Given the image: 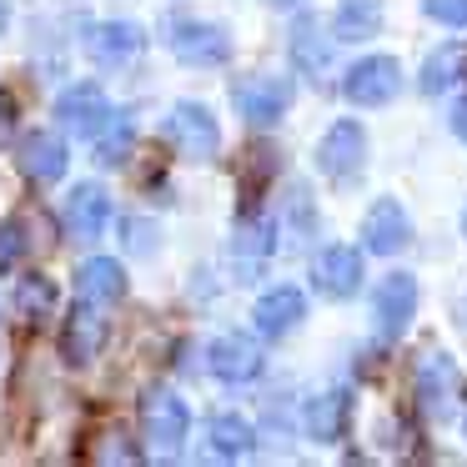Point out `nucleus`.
Wrapping results in <instances>:
<instances>
[{
    "label": "nucleus",
    "instance_id": "nucleus-1",
    "mask_svg": "<svg viewBox=\"0 0 467 467\" xmlns=\"http://www.w3.org/2000/svg\"><path fill=\"white\" fill-rule=\"evenodd\" d=\"M161 136L176 156H186V161H212V156L222 151V126H216V116L206 111L202 101H176L171 116H166V126H161Z\"/></svg>",
    "mask_w": 467,
    "mask_h": 467
},
{
    "label": "nucleus",
    "instance_id": "nucleus-2",
    "mask_svg": "<svg viewBox=\"0 0 467 467\" xmlns=\"http://www.w3.org/2000/svg\"><path fill=\"white\" fill-rule=\"evenodd\" d=\"M317 166L332 186H352L367 166V131L362 121H332V131L317 146Z\"/></svg>",
    "mask_w": 467,
    "mask_h": 467
},
{
    "label": "nucleus",
    "instance_id": "nucleus-3",
    "mask_svg": "<svg viewBox=\"0 0 467 467\" xmlns=\"http://www.w3.org/2000/svg\"><path fill=\"white\" fill-rule=\"evenodd\" d=\"M166 41H171L176 61L196 66V71H212V66L232 61V36L212 21H171L166 26Z\"/></svg>",
    "mask_w": 467,
    "mask_h": 467
},
{
    "label": "nucleus",
    "instance_id": "nucleus-4",
    "mask_svg": "<svg viewBox=\"0 0 467 467\" xmlns=\"http://www.w3.org/2000/svg\"><path fill=\"white\" fill-rule=\"evenodd\" d=\"M141 432H146V442H156L161 452H176V447L186 442V432H192V412H186V402L171 392V387H146V397H141Z\"/></svg>",
    "mask_w": 467,
    "mask_h": 467
},
{
    "label": "nucleus",
    "instance_id": "nucleus-5",
    "mask_svg": "<svg viewBox=\"0 0 467 467\" xmlns=\"http://www.w3.org/2000/svg\"><path fill=\"white\" fill-rule=\"evenodd\" d=\"M397 91H402V66L392 56H362L342 81V96L352 106H387Z\"/></svg>",
    "mask_w": 467,
    "mask_h": 467
},
{
    "label": "nucleus",
    "instance_id": "nucleus-6",
    "mask_svg": "<svg viewBox=\"0 0 467 467\" xmlns=\"http://www.w3.org/2000/svg\"><path fill=\"white\" fill-rule=\"evenodd\" d=\"M56 116H61V121L71 126L76 136L96 141V136L111 126V101H106V91H101L96 81H76V86H66V91H61Z\"/></svg>",
    "mask_w": 467,
    "mask_h": 467
},
{
    "label": "nucleus",
    "instance_id": "nucleus-7",
    "mask_svg": "<svg viewBox=\"0 0 467 467\" xmlns=\"http://www.w3.org/2000/svg\"><path fill=\"white\" fill-rule=\"evenodd\" d=\"M232 106L242 111V121L272 126V121H282V111L292 106V81H276V76H252V81H236L232 86Z\"/></svg>",
    "mask_w": 467,
    "mask_h": 467
},
{
    "label": "nucleus",
    "instance_id": "nucleus-8",
    "mask_svg": "<svg viewBox=\"0 0 467 467\" xmlns=\"http://www.w3.org/2000/svg\"><path fill=\"white\" fill-rule=\"evenodd\" d=\"M312 282L322 296H332V302H347V296L362 292V252H352V246H322L312 262Z\"/></svg>",
    "mask_w": 467,
    "mask_h": 467
},
{
    "label": "nucleus",
    "instance_id": "nucleus-9",
    "mask_svg": "<svg viewBox=\"0 0 467 467\" xmlns=\"http://www.w3.org/2000/svg\"><path fill=\"white\" fill-rule=\"evenodd\" d=\"M412 312H417V282H412V276H407V272L382 276V282H377V292H372L377 332H382V337H402L407 322H412Z\"/></svg>",
    "mask_w": 467,
    "mask_h": 467
},
{
    "label": "nucleus",
    "instance_id": "nucleus-10",
    "mask_svg": "<svg viewBox=\"0 0 467 467\" xmlns=\"http://www.w3.org/2000/svg\"><path fill=\"white\" fill-rule=\"evenodd\" d=\"M111 222V196H106L101 182H81L71 196H66V232L71 242H96Z\"/></svg>",
    "mask_w": 467,
    "mask_h": 467
},
{
    "label": "nucleus",
    "instance_id": "nucleus-11",
    "mask_svg": "<svg viewBox=\"0 0 467 467\" xmlns=\"http://www.w3.org/2000/svg\"><path fill=\"white\" fill-rule=\"evenodd\" d=\"M362 242H367V252H377V256H397L407 242H412V222H407V212H402V202H372V212L362 216Z\"/></svg>",
    "mask_w": 467,
    "mask_h": 467
},
{
    "label": "nucleus",
    "instance_id": "nucleus-12",
    "mask_svg": "<svg viewBox=\"0 0 467 467\" xmlns=\"http://www.w3.org/2000/svg\"><path fill=\"white\" fill-rule=\"evenodd\" d=\"M206 362H212V372L222 377V382L242 387V382H252V377L262 372V347H256L252 337H242V332H226V337H216V342L206 347Z\"/></svg>",
    "mask_w": 467,
    "mask_h": 467
},
{
    "label": "nucleus",
    "instance_id": "nucleus-13",
    "mask_svg": "<svg viewBox=\"0 0 467 467\" xmlns=\"http://www.w3.org/2000/svg\"><path fill=\"white\" fill-rule=\"evenodd\" d=\"M141 26L131 21H101L91 26V41H86V51H91L96 66H106V71H121V66H131L136 56H141Z\"/></svg>",
    "mask_w": 467,
    "mask_h": 467
},
{
    "label": "nucleus",
    "instance_id": "nucleus-14",
    "mask_svg": "<svg viewBox=\"0 0 467 467\" xmlns=\"http://www.w3.org/2000/svg\"><path fill=\"white\" fill-rule=\"evenodd\" d=\"M66 161H71V151H66V141L56 131H31L21 141V176L36 186H51L66 176Z\"/></svg>",
    "mask_w": 467,
    "mask_h": 467
},
{
    "label": "nucleus",
    "instance_id": "nucleus-15",
    "mask_svg": "<svg viewBox=\"0 0 467 467\" xmlns=\"http://www.w3.org/2000/svg\"><path fill=\"white\" fill-rule=\"evenodd\" d=\"M101 347H106V317L96 312V302L86 296V302H76L71 322H66L61 352H66V362H91Z\"/></svg>",
    "mask_w": 467,
    "mask_h": 467
},
{
    "label": "nucleus",
    "instance_id": "nucleus-16",
    "mask_svg": "<svg viewBox=\"0 0 467 467\" xmlns=\"http://www.w3.org/2000/svg\"><path fill=\"white\" fill-rule=\"evenodd\" d=\"M452 397H457V367L447 357H422L417 367V402H422L427 417H447L452 412Z\"/></svg>",
    "mask_w": 467,
    "mask_h": 467
},
{
    "label": "nucleus",
    "instance_id": "nucleus-17",
    "mask_svg": "<svg viewBox=\"0 0 467 467\" xmlns=\"http://www.w3.org/2000/svg\"><path fill=\"white\" fill-rule=\"evenodd\" d=\"M302 317H306V296L296 292V286H272V292H262L252 322H256L262 337H286Z\"/></svg>",
    "mask_w": 467,
    "mask_h": 467
},
{
    "label": "nucleus",
    "instance_id": "nucleus-18",
    "mask_svg": "<svg viewBox=\"0 0 467 467\" xmlns=\"http://www.w3.org/2000/svg\"><path fill=\"white\" fill-rule=\"evenodd\" d=\"M462 76H467V46L447 41L442 51H432V56L422 61V76H417V86H422L427 96H442V91H452Z\"/></svg>",
    "mask_w": 467,
    "mask_h": 467
},
{
    "label": "nucleus",
    "instance_id": "nucleus-19",
    "mask_svg": "<svg viewBox=\"0 0 467 467\" xmlns=\"http://www.w3.org/2000/svg\"><path fill=\"white\" fill-rule=\"evenodd\" d=\"M347 417H352V397L337 387V392H322L317 402H306V432L317 442H337L347 432Z\"/></svg>",
    "mask_w": 467,
    "mask_h": 467
},
{
    "label": "nucleus",
    "instance_id": "nucleus-20",
    "mask_svg": "<svg viewBox=\"0 0 467 467\" xmlns=\"http://www.w3.org/2000/svg\"><path fill=\"white\" fill-rule=\"evenodd\" d=\"M76 282H81V296H91L96 306H101V302H121V296H126V272H121V262H111V256H91Z\"/></svg>",
    "mask_w": 467,
    "mask_h": 467
},
{
    "label": "nucleus",
    "instance_id": "nucleus-21",
    "mask_svg": "<svg viewBox=\"0 0 467 467\" xmlns=\"http://www.w3.org/2000/svg\"><path fill=\"white\" fill-rule=\"evenodd\" d=\"M292 61L302 66L306 76H322L327 66H332V41L322 36V26H317L312 16H302V21L292 26Z\"/></svg>",
    "mask_w": 467,
    "mask_h": 467
},
{
    "label": "nucleus",
    "instance_id": "nucleus-22",
    "mask_svg": "<svg viewBox=\"0 0 467 467\" xmlns=\"http://www.w3.org/2000/svg\"><path fill=\"white\" fill-rule=\"evenodd\" d=\"M382 31V0H342L337 5V36L342 41H372Z\"/></svg>",
    "mask_w": 467,
    "mask_h": 467
},
{
    "label": "nucleus",
    "instance_id": "nucleus-23",
    "mask_svg": "<svg viewBox=\"0 0 467 467\" xmlns=\"http://www.w3.org/2000/svg\"><path fill=\"white\" fill-rule=\"evenodd\" d=\"M206 437H212L216 457H246L256 447V427L246 422V417H236V412H222L212 427H206Z\"/></svg>",
    "mask_w": 467,
    "mask_h": 467
},
{
    "label": "nucleus",
    "instance_id": "nucleus-24",
    "mask_svg": "<svg viewBox=\"0 0 467 467\" xmlns=\"http://www.w3.org/2000/svg\"><path fill=\"white\" fill-rule=\"evenodd\" d=\"M16 306H21V317L41 322V317L56 306V282L51 276H26V282L16 286Z\"/></svg>",
    "mask_w": 467,
    "mask_h": 467
},
{
    "label": "nucleus",
    "instance_id": "nucleus-25",
    "mask_svg": "<svg viewBox=\"0 0 467 467\" xmlns=\"http://www.w3.org/2000/svg\"><path fill=\"white\" fill-rule=\"evenodd\" d=\"M126 146H131V121H126V116L116 121V116H111V126L96 136V161H101V166H121Z\"/></svg>",
    "mask_w": 467,
    "mask_h": 467
},
{
    "label": "nucleus",
    "instance_id": "nucleus-26",
    "mask_svg": "<svg viewBox=\"0 0 467 467\" xmlns=\"http://www.w3.org/2000/svg\"><path fill=\"white\" fill-rule=\"evenodd\" d=\"M31 252V242H26V222L21 216H11V222H0V272L5 266H16V256Z\"/></svg>",
    "mask_w": 467,
    "mask_h": 467
},
{
    "label": "nucleus",
    "instance_id": "nucleus-27",
    "mask_svg": "<svg viewBox=\"0 0 467 467\" xmlns=\"http://www.w3.org/2000/svg\"><path fill=\"white\" fill-rule=\"evenodd\" d=\"M236 252H252V256L272 252V222H246L242 232H236Z\"/></svg>",
    "mask_w": 467,
    "mask_h": 467
},
{
    "label": "nucleus",
    "instance_id": "nucleus-28",
    "mask_svg": "<svg viewBox=\"0 0 467 467\" xmlns=\"http://www.w3.org/2000/svg\"><path fill=\"white\" fill-rule=\"evenodd\" d=\"M422 11L442 26H467V0H422Z\"/></svg>",
    "mask_w": 467,
    "mask_h": 467
},
{
    "label": "nucleus",
    "instance_id": "nucleus-29",
    "mask_svg": "<svg viewBox=\"0 0 467 467\" xmlns=\"http://www.w3.org/2000/svg\"><path fill=\"white\" fill-rule=\"evenodd\" d=\"M121 232L131 236V252H141V256L156 246V236H151V226H146V222H121Z\"/></svg>",
    "mask_w": 467,
    "mask_h": 467
},
{
    "label": "nucleus",
    "instance_id": "nucleus-30",
    "mask_svg": "<svg viewBox=\"0 0 467 467\" xmlns=\"http://www.w3.org/2000/svg\"><path fill=\"white\" fill-rule=\"evenodd\" d=\"M11 131H16V96L0 91V146L11 141Z\"/></svg>",
    "mask_w": 467,
    "mask_h": 467
},
{
    "label": "nucleus",
    "instance_id": "nucleus-31",
    "mask_svg": "<svg viewBox=\"0 0 467 467\" xmlns=\"http://www.w3.org/2000/svg\"><path fill=\"white\" fill-rule=\"evenodd\" d=\"M447 121H452V136H462V141H467V96L452 106V116H447Z\"/></svg>",
    "mask_w": 467,
    "mask_h": 467
},
{
    "label": "nucleus",
    "instance_id": "nucleus-32",
    "mask_svg": "<svg viewBox=\"0 0 467 467\" xmlns=\"http://www.w3.org/2000/svg\"><path fill=\"white\" fill-rule=\"evenodd\" d=\"M5 21H11V5H5V0H0V31H5Z\"/></svg>",
    "mask_w": 467,
    "mask_h": 467
},
{
    "label": "nucleus",
    "instance_id": "nucleus-33",
    "mask_svg": "<svg viewBox=\"0 0 467 467\" xmlns=\"http://www.w3.org/2000/svg\"><path fill=\"white\" fill-rule=\"evenodd\" d=\"M462 232H467V212H462Z\"/></svg>",
    "mask_w": 467,
    "mask_h": 467
}]
</instances>
